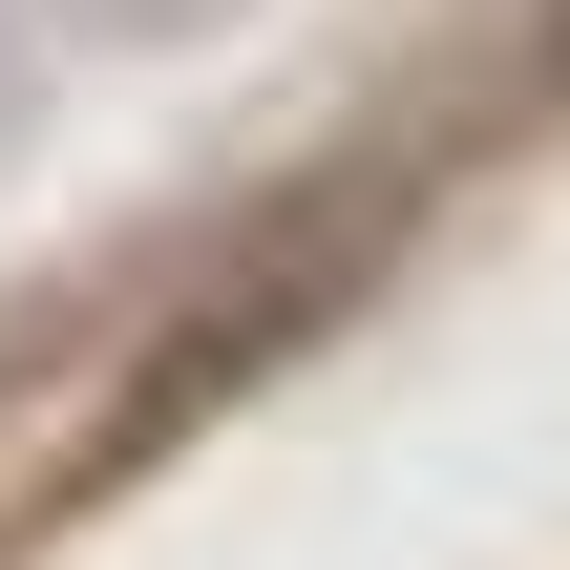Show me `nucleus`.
<instances>
[{"mask_svg": "<svg viewBox=\"0 0 570 570\" xmlns=\"http://www.w3.org/2000/svg\"><path fill=\"white\" fill-rule=\"evenodd\" d=\"M21 106H42V0H0V148H21Z\"/></svg>", "mask_w": 570, "mask_h": 570, "instance_id": "f257e3e1", "label": "nucleus"}]
</instances>
